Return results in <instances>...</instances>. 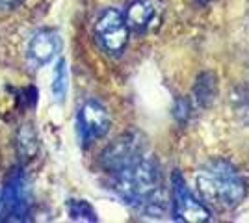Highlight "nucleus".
Masks as SVG:
<instances>
[{
    "label": "nucleus",
    "mask_w": 249,
    "mask_h": 223,
    "mask_svg": "<svg viewBox=\"0 0 249 223\" xmlns=\"http://www.w3.org/2000/svg\"><path fill=\"white\" fill-rule=\"evenodd\" d=\"M156 6H158L156 0H136L134 4H130V8L126 10V15H124L126 26L136 32L149 28L160 11V8Z\"/></svg>",
    "instance_id": "9"
},
{
    "label": "nucleus",
    "mask_w": 249,
    "mask_h": 223,
    "mask_svg": "<svg viewBox=\"0 0 249 223\" xmlns=\"http://www.w3.org/2000/svg\"><path fill=\"white\" fill-rule=\"evenodd\" d=\"M62 49V39L54 30H39L32 35L28 43V56L37 65L49 64Z\"/></svg>",
    "instance_id": "8"
},
{
    "label": "nucleus",
    "mask_w": 249,
    "mask_h": 223,
    "mask_svg": "<svg viewBox=\"0 0 249 223\" xmlns=\"http://www.w3.org/2000/svg\"><path fill=\"white\" fill-rule=\"evenodd\" d=\"M21 0H0V6H4V8H13L15 4H19Z\"/></svg>",
    "instance_id": "14"
},
{
    "label": "nucleus",
    "mask_w": 249,
    "mask_h": 223,
    "mask_svg": "<svg viewBox=\"0 0 249 223\" xmlns=\"http://www.w3.org/2000/svg\"><path fill=\"white\" fill-rule=\"evenodd\" d=\"M197 2H201V4H205V2H208V0H197Z\"/></svg>",
    "instance_id": "15"
},
{
    "label": "nucleus",
    "mask_w": 249,
    "mask_h": 223,
    "mask_svg": "<svg viewBox=\"0 0 249 223\" xmlns=\"http://www.w3.org/2000/svg\"><path fill=\"white\" fill-rule=\"evenodd\" d=\"M173 216L180 222L203 223L210 220V212L190 193L180 175H173Z\"/></svg>",
    "instance_id": "5"
},
{
    "label": "nucleus",
    "mask_w": 249,
    "mask_h": 223,
    "mask_svg": "<svg viewBox=\"0 0 249 223\" xmlns=\"http://www.w3.org/2000/svg\"><path fill=\"white\" fill-rule=\"evenodd\" d=\"M19 149L28 156L34 154V151H36V136H34V130L28 125L19 132Z\"/></svg>",
    "instance_id": "13"
},
{
    "label": "nucleus",
    "mask_w": 249,
    "mask_h": 223,
    "mask_svg": "<svg viewBox=\"0 0 249 223\" xmlns=\"http://www.w3.org/2000/svg\"><path fill=\"white\" fill-rule=\"evenodd\" d=\"M95 35L106 52L121 54L128 41V26L123 13L117 10H106L95 24Z\"/></svg>",
    "instance_id": "3"
},
{
    "label": "nucleus",
    "mask_w": 249,
    "mask_h": 223,
    "mask_svg": "<svg viewBox=\"0 0 249 223\" xmlns=\"http://www.w3.org/2000/svg\"><path fill=\"white\" fill-rule=\"evenodd\" d=\"M197 186L207 201L221 208H234L246 195V182L231 164L216 160L207 164L196 177Z\"/></svg>",
    "instance_id": "2"
},
{
    "label": "nucleus",
    "mask_w": 249,
    "mask_h": 223,
    "mask_svg": "<svg viewBox=\"0 0 249 223\" xmlns=\"http://www.w3.org/2000/svg\"><path fill=\"white\" fill-rule=\"evenodd\" d=\"M28 193L26 184L21 175H13L11 181L4 186L0 193V216H6L8 220H24L28 214Z\"/></svg>",
    "instance_id": "6"
},
{
    "label": "nucleus",
    "mask_w": 249,
    "mask_h": 223,
    "mask_svg": "<svg viewBox=\"0 0 249 223\" xmlns=\"http://www.w3.org/2000/svg\"><path fill=\"white\" fill-rule=\"evenodd\" d=\"M67 210L74 222H97V214L86 201H69Z\"/></svg>",
    "instance_id": "11"
},
{
    "label": "nucleus",
    "mask_w": 249,
    "mask_h": 223,
    "mask_svg": "<svg viewBox=\"0 0 249 223\" xmlns=\"http://www.w3.org/2000/svg\"><path fill=\"white\" fill-rule=\"evenodd\" d=\"M110 117L106 108L97 101H88L78 112V134L84 145L93 143L108 132Z\"/></svg>",
    "instance_id": "4"
},
{
    "label": "nucleus",
    "mask_w": 249,
    "mask_h": 223,
    "mask_svg": "<svg viewBox=\"0 0 249 223\" xmlns=\"http://www.w3.org/2000/svg\"><path fill=\"white\" fill-rule=\"evenodd\" d=\"M114 190L128 205L147 214H162L164 210L162 175L151 160L138 158L114 171Z\"/></svg>",
    "instance_id": "1"
},
{
    "label": "nucleus",
    "mask_w": 249,
    "mask_h": 223,
    "mask_svg": "<svg viewBox=\"0 0 249 223\" xmlns=\"http://www.w3.org/2000/svg\"><path fill=\"white\" fill-rule=\"evenodd\" d=\"M67 91V69H65V64L60 62L56 71H54V82H52V93L58 101H62L63 95Z\"/></svg>",
    "instance_id": "12"
},
{
    "label": "nucleus",
    "mask_w": 249,
    "mask_h": 223,
    "mask_svg": "<svg viewBox=\"0 0 249 223\" xmlns=\"http://www.w3.org/2000/svg\"><path fill=\"white\" fill-rule=\"evenodd\" d=\"M194 91H196V99H197L199 104L207 106L208 103L214 99V95H216V78L210 73L201 74L197 78V84H196Z\"/></svg>",
    "instance_id": "10"
},
{
    "label": "nucleus",
    "mask_w": 249,
    "mask_h": 223,
    "mask_svg": "<svg viewBox=\"0 0 249 223\" xmlns=\"http://www.w3.org/2000/svg\"><path fill=\"white\" fill-rule=\"evenodd\" d=\"M138 158H142V147H140V141L132 136L117 139L114 145H110L103 153L104 168L112 173L132 164Z\"/></svg>",
    "instance_id": "7"
}]
</instances>
